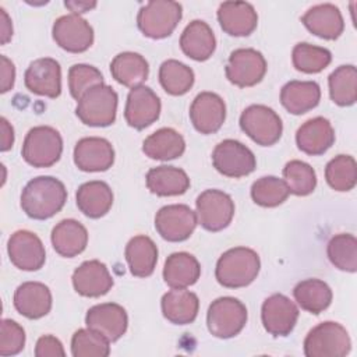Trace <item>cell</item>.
Returning <instances> with one entry per match:
<instances>
[{"instance_id": "cell-34", "label": "cell", "mask_w": 357, "mask_h": 357, "mask_svg": "<svg viewBox=\"0 0 357 357\" xmlns=\"http://www.w3.org/2000/svg\"><path fill=\"white\" fill-rule=\"evenodd\" d=\"M142 151L151 159L172 160L184 153L185 141L178 131L163 127L144 139Z\"/></svg>"}, {"instance_id": "cell-29", "label": "cell", "mask_w": 357, "mask_h": 357, "mask_svg": "<svg viewBox=\"0 0 357 357\" xmlns=\"http://www.w3.org/2000/svg\"><path fill=\"white\" fill-rule=\"evenodd\" d=\"M52 244L54 251L66 258L81 254L88 244V231L75 219H63L52 230Z\"/></svg>"}, {"instance_id": "cell-40", "label": "cell", "mask_w": 357, "mask_h": 357, "mask_svg": "<svg viewBox=\"0 0 357 357\" xmlns=\"http://www.w3.org/2000/svg\"><path fill=\"white\" fill-rule=\"evenodd\" d=\"M291 60L296 70L305 74H315L331 64L332 54L325 47L301 42L293 47Z\"/></svg>"}, {"instance_id": "cell-7", "label": "cell", "mask_w": 357, "mask_h": 357, "mask_svg": "<svg viewBox=\"0 0 357 357\" xmlns=\"http://www.w3.org/2000/svg\"><path fill=\"white\" fill-rule=\"evenodd\" d=\"M247 322L245 305L234 297H219L208 308V331L219 339L238 335Z\"/></svg>"}, {"instance_id": "cell-21", "label": "cell", "mask_w": 357, "mask_h": 357, "mask_svg": "<svg viewBox=\"0 0 357 357\" xmlns=\"http://www.w3.org/2000/svg\"><path fill=\"white\" fill-rule=\"evenodd\" d=\"M73 286L84 297H100L113 287V278L103 262L91 259L74 271Z\"/></svg>"}, {"instance_id": "cell-49", "label": "cell", "mask_w": 357, "mask_h": 357, "mask_svg": "<svg viewBox=\"0 0 357 357\" xmlns=\"http://www.w3.org/2000/svg\"><path fill=\"white\" fill-rule=\"evenodd\" d=\"M1 145L0 149L1 152H6L8 149H11L13 144H14V130L11 127V124L7 121L6 117H1Z\"/></svg>"}, {"instance_id": "cell-25", "label": "cell", "mask_w": 357, "mask_h": 357, "mask_svg": "<svg viewBox=\"0 0 357 357\" xmlns=\"http://www.w3.org/2000/svg\"><path fill=\"white\" fill-rule=\"evenodd\" d=\"M15 310L28 319H39L52 310V293L40 282H25L14 291Z\"/></svg>"}, {"instance_id": "cell-10", "label": "cell", "mask_w": 357, "mask_h": 357, "mask_svg": "<svg viewBox=\"0 0 357 357\" xmlns=\"http://www.w3.org/2000/svg\"><path fill=\"white\" fill-rule=\"evenodd\" d=\"M198 223L208 231H219L227 227L234 216L231 197L220 190H205L195 201Z\"/></svg>"}, {"instance_id": "cell-13", "label": "cell", "mask_w": 357, "mask_h": 357, "mask_svg": "<svg viewBox=\"0 0 357 357\" xmlns=\"http://www.w3.org/2000/svg\"><path fill=\"white\" fill-rule=\"evenodd\" d=\"M261 319L269 335L287 336L297 324L298 308L287 296L275 293L262 303Z\"/></svg>"}, {"instance_id": "cell-4", "label": "cell", "mask_w": 357, "mask_h": 357, "mask_svg": "<svg viewBox=\"0 0 357 357\" xmlns=\"http://www.w3.org/2000/svg\"><path fill=\"white\" fill-rule=\"evenodd\" d=\"M183 17V7L172 0H153L142 6L137 15L139 31L151 39H163L176 29Z\"/></svg>"}, {"instance_id": "cell-17", "label": "cell", "mask_w": 357, "mask_h": 357, "mask_svg": "<svg viewBox=\"0 0 357 357\" xmlns=\"http://www.w3.org/2000/svg\"><path fill=\"white\" fill-rule=\"evenodd\" d=\"M24 82L29 92L47 98H57L61 93V68L52 57L33 60L25 70Z\"/></svg>"}, {"instance_id": "cell-45", "label": "cell", "mask_w": 357, "mask_h": 357, "mask_svg": "<svg viewBox=\"0 0 357 357\" xmlns=\"http://www.w3.org/2000/svg\"><path fill=\"white\" fill-rule=\"evenodd\" d=\"M103 84L102 73L89 64H74L68 70V89L74 99H79L88 89Z\"/></svg>"}, {"instance_id": "cell-30", "label": "cell", "mask_w": 357, "mask_h": 357, "mask_svg": "<svg viewBox=\"0 0 357 357\" xmlns=\"http://www.w3.org/2000/svg\"><path fill=\"white\" fill-rule=\"evenodd\" d=\"M201 275L198 259L184 251L170 254L163 266V279L172 289H187L197 283Z\"/></svg>"}, {"instance_id": "cell-39", "label": "cell", "mask_w": 357, "mask_h": 357, "mask_svg": "<svg viewBox=\"0 0 357 357\" xmlns=\"http://www.w3.org/2000/svg\"><path fill=\"white\" fill-rule=\"evenodd\" d=\"M325 178L335 191H350L357 183V163L350 155H337L325 167Z\"/></svg>"}, {"instance_id": "cell-33", "label": "cell", "mask_w": 357, "mask_h": 357, "mask_svg": "<svg viewBox=\"0 0 357 357\" xmlns=\"http://www.w3.org/2000/svg\"><path fill=\"white\" fill-rule=\"evenodd\" d=\"M126 259L131 275L137 278L151 276L158 262V247L148 236H134L126 245Z\"/></svg>"}, {"instance_id": "cell-41", "label": "cell", "mask_w": 357, "mask_h": 357, "mask_svg": "<svg viewBox=\"0 0 357 357\" xmlns=\"http://www.w3.org/2000/svg\"><path fill=\"white\" fill-rule=\"evenodd\" d=\"M328 258L340 271L354 273L357 271V240L353 234L340 233L328 243Z\"/></svg>"}, {"instance_id": "cell-27", "label": "cell", "mask_w": 357, "mask_h": 357, "mask_svg": "<svg viewBox=\"0 0 357 357\" xmlns=\"http://www.w3.org/2000/svg\"><path fill=\"white\" fill-rule=\"evenodd\" d=\"M163 317L176 325H187L195 321L199 310V300L195 293L187 289H172L163 294L162 301Z\"/></svg>"}, {"instance_id": "cell-38", "label": "cell", "mask_w": 357, "mask_h": 357, "mask_svg": "<svg viewBox=\"0 0 357 357\" xmlns=\"http://www.w3.org/2000/svg\"><path fill=\"white\" fill-rule=\"evenodd\" d=\"M194 71L184 63L169 59L159 67V82L162 88L173 96L187 93L194 85Z\"/></svg>"}, {"instance_id": "cell-28", "label": "cell", "mask_w": 357, "mask_h": 357, "mask_svg": "<svg viewBox=\"0 0 357 357\" xmlns=\"http://www.w3.org/2000/svg\"><path fill=\"white\" fill-rule=\"evenodd\" d=\"M75 201L78 209L85 216L98 219L110 211L113 205V192L105 181L92 180L78 187Z\"/></svg>"}, {"instance_id": "cell-5", "label": "cell", "mask_w": 357, "mask_h": 357, "mask_svg": "<svg viewBox=\"0 0 357 357\" xmlns=\"http://www.w3.org/2000/svg\"><path fill=\"white\" fill-rule=\"evenodd\" d=\"M63 139L60 132L49 126H38L25 135L21 155L33 167H50L61 156Z\"/></svg>"}, {"instance_id": "cell-11", "label": "cell", "mask_w": 357, "mask_h": 357, "mask_svg": "<svg viewBox=\"0 0 357 357\" xmlns=\"http://www.w3.org/2000/svg\"><path fill=\"white\" fill-rule=\"evenodd\" d=\"M225 71L231 84L240 88L254 86L266 73V60L252 47H240L230 53Z\"/></svg>"}, {"instance_id": "cell-31", "label": "cell", "mask_w": 357, "mask_h": 357, "mask_svg": "<svg viewBox=\"0 0 357 357\" xmlns=\"http://www.w3.org/2000/svg\"><path fill=\"white\" fill-rule=\"evenodd\" d=\"M321 99V88L315 81H289L282 86L280 103L291 114H304Z\"/></svg>"}, {"instance_id": "cell-48", "label": "cell", "mask_w": 357, "mask_h": 357, "mask_svg": "<svg viewBox=\"0 0 357 357\" xmlns=\"http://www.w3.org/2000/svg\"><path fill=\"white\" fill-rule=\"evenodd\" d=\"M1 61V93L8 92L14 86L15 81V67L10 59L6 56H0Z\"/></svg>"}, {"instance_id": "cell-9", "label": "cell", "mask_w": 357, "mask_h": 357, "mask_svg": "<svg viewBox=\"0 0 357 357\" xmlns=\"http://www.w3.org/2000/svg\"><path fill=\"white\" fill-rule=\"evenodd\" d=\"M213 167L226 177H244L257 167L252 151L237 139H223L212 152Z\"/></svg>"}, {"instance_id": "cell-23", "label": "cell", "mask_w": 357, "mask_h": 357, "mask_svg": "<svg viewBox=\"0 0 357 357\" xmlns=\"http://www.w3.org/2000/svg\"><path fill=\"white\" fill-rule=\"evenodd\" d=\"M335 142V130L325 117H314L303 123L296 132V144L307 155L325 153Z\"/></svg>"}, {"instance_id": "cell-3", "label": "cell", "mask_w": 357, "mask_h": 357, "mask_svg": "<svg viewBox=\"0 0 357 357\" xmlns=\"http://www.w3.org/2000/svg\"><path fill=\"white\" fill-rule=\"evenodd\" d=\"M117 100V93L112 86L99 84L78 99L75 114L86 126L107 127L116 120Z\"/></svg>"}, {"instance_id": "cell-19", "label": "cell", "mask_w": 357, "mask_h": 357, "mask_svg": "<svg viewBox=\"0 0 357 357\" xmlns=\"http://www.w3.org/2000/svg\"><path fill=\"white\" fill-rule=\"evenodd\" d=\"M190 119L201 134H213L225 123L226 105L218 93L201 92L190 106Z\"/></svg>"}, {"instance_id": "cell-15", "label": "cell", "mask_w": 357, "mask_h": 357, "mask_svg": "<svg viewBox=\"0 0 357 357\" xmlns=\"http://www.w3.org/2000/svg\"><path fill=\"white\" fill-rule=\"evenodd\" d=\"M7 252L11 264L21 271H38L46 261L42 240L29 230L14 231L8 238Z\"/></svg>"}, {"instance_id": "cell-42", "label": "cell", "mask_w": 357, "mask_h": 357, "mask_svg": "<svg viewBox=\"0 0 357 357\" xmlns=\"http://www.w3.org/2000/svg\"><path fill=\"white\" fill-rule=\"evenodd\" d=\"M290 191L284 180L275 176H265L255 180L251 185V198L252 201L265 208H273L283 204Z\"/></svg>"}, {"instance_id": "cell-36", "label": "cell", "mask_w": 357, "mask_h": 357, "mask_svg": "<svg viewBox=\"0 0 357 357\" xmlns=\"http://www.w3.org/2000/svg\"><path fill=\"white\" fill-rule=\"evenodd\" d=\"M293 296L303 310L315 315L325 311L332 301L331 287L319 279L298 282L293 289Z\"/></svg>"}, {"instance_id": "cell-8", "label": "cell", "mask_w": 357, "mask_h": 357, "mask_svg": "<svg viewBox=\"0 0 357 357\" xmlns=\"http://www.w3.org/2000/svg\"><path fill=\"white\" fill-rule=\"evenodd\" d=\"M241 130L258 145L271 146L276 144L283 131L279 114L265 105H251L240 116Z\"/></svg>"}, {"instance_id": "cell-44", "label": "cell", "mask_w": 357, "mask_h": 357, "mask_svg": "<svg viewBox=\"0 0 357 357\" xmlns=\"http://www.w3.org/2000/svg\"><path fill=\"white\" fill-rule=\"evenodd\" d=\"M109 340L93 329H78L71 337L74 357H106L110 354Z\"/></svg>"}, {"instance_id": "cell-20", "label": "cell", "mask_w": 357, "mask_h": 357, "mask_svg": "<svg viewBox=\"0 0 357 357\" xmlns=\"http://www.w3.org/2000/svg\"><path fill=\"white\" fill-rule=\"evenodd\" d=\"M113 162L114 149L105 138L85 137L74 146V163L82 172H105Z\"/></svg>"}, {"instance_id": "cell-32", "label": "cell", "mask_w": 357, "mask_h": 357, "mask_svg": "<svg viewBox=\"0 0 357 357\" xmlns=\"http://www.w3.org/2000/svg\"><path fill=\"white\" fill-rule=\"evenodd\" d=\"M146 187L152 194L159 197L181 195L190 188L187 173L174 166H156L146 173Z\"/></svg>"}, {"instance_id": "cell-22", "label": "cell", "mask_w": 357, "mask_h": 357, "mask_svg": "<svg viewBox=\"0 0 357 357\" xmlns=\"http://www.w3.org/2000/svg\"><path fill=\"white\" fill-rule=\"evenodd\" d=\"M301 22L311 33L328 40L337 39L344 29L342 13L332 3L312 6L301 17Z\"/></svg>"}, {"instance_id": "cell-14", "label": "cell", "mask_w": 357, "mask_h": 357, "mask_svg": "<svg viewBox=\"0 0 357 357\" xmlns=\"http://www.w3.org/2000/svg\"><path fill=\"white\" fill-rule=\"evenodd\" d=\"M53 39L70 53H82L93 43V29L86 20L78 14H66L53 24Z\"/></svg>"}, {"instance_id": "cell-51", "label": "cell", "mask_w": 357, "mask_h": 357, "mask_svg": "<svg viewBox=\"0 0 357 357\" xmlns=\"http://www.w3.org/2000/svg\"><path fill=\"white\" fill-rule=\"evenodd\" d=\"M64 4L73 11V14H81L93 8L96 6V1H66Z\"/></svg>"}, {"instance_id": "cell-18", "label": "cell", "mask_w": 357, "mask_h": 357, "mask_svg": "<svg viewBox=\"0 0 357 357\" xmlns=\"http://www.w3.org/2000/svg\"><path fill=\"white\" fill-rule=\"evenodd\" d=\"M86 328L103 335L109 342L119 340L127 331L126 310L116 303H103L91 307L85 315Z\"/></svg>"}, {"instance_id": "cell-37", "label": "cell", "mask_w": 357, "mask_h": 357, "mask_svg": "<svg viewBox=\"0 0 357 357\" xmlns=\"http://www.w3.org/2000/svg\"><path fill=\"white\" fill-rule=\"evenodd\" d=\"M329 95L337 106H351L357 100V70L353 64L339 66L328 78Z\"/></svg>"}, {"instance_id": "cell-12", "label": "cell", "mask_w": 357, "mask_h": 357, "mask_svg": "<svg viewBox=\"0 0 357 357\" xmlns=\"http://www.w3.org/2000/svg\"><path fill=\"white\" fill-rule=\"evenodd\" d=\"M198 223L197 213L184 204L162 206L155 216V229L162 238L178 243L187 240Z\"/></svg>"}, {"instance_id": "cell-26", "label": "cell", "mask_w": 357, "mask_h": 357, "mask_svg": "<svg viewBox=\"0 0 357 357\" xmlns=\"http://www.w3.org/2000/svg\"><path fill=\"white\" fill-rule=\"evenodd\" d=\"M180 47L183 53L192 60H208L216 49L213 31L205 21L194 20L184 28L180 36Z\"/></svg>"}, {"instance_id": "cell-35", "label": "cell", "mask_w": 357, "mask_h": 357, "mask_svg": "<svg viewBox=\"0 0 357 357\" xmlns=\"http://www.w3.org/2000/svg\"><path fill=\"white\" fill-rule=\"evenodd\" d=\"M112 77L127 88H135L142 85L148 78L149 66L144 56L135 52H123L114 56L110 63Z\"/></svg>"}, {"instance_id": "cell-16", "label": "cell", "mask_w": 357, "mask_h": 357, "mask_svg": "<svg viewBox=\"0 0 357 357\" xmlns=\"http://www.w3.org/2000/svg\"><path fill=\"white\" fill-rule=\"evenodd\" d=\"M160 109L159 96L149 86L139 85L132 88L127 95L124 119L130 127L144 130L159 119Z\"/></svg>"}, {"instance_id": "cell-43", "label": "cell", "mask_w": 357, "mask_h": 357, "mask_svg": "<svg viewBox=\"0 0 357 357\" xmlns=\"http://www.w3.org/2000/svg\"><path fill=\"white\" fill-rule=\"evenodd\" d=\"M283 177L289 191L298 197L311 194L317 185L315 170L303 160L287 162L283 167Z\"/></svg>"}, {"instance_id": "cell-46", "label": "cell", "mask_w": 357, "mask_h": 357, "mask_svg": "<svg viewBox=\"0 0 357 357\" xmlns=\"http://www.w3.org/2000/svg\"><path fill=\"white\" fill-rule=\"evenodd\" d=\"M24 328L13 319H3L0 325V356H15L24 349Z\"/></svg>"}, {"instance_id": "cell-50", "label": "cell", "mask_w": 357, "mask_h": 357, "mask_svg": "<svg viewBox=\"0 0 357 357\" xmlns=\"http://www.w3.org/2000/svg\"><path fill=\"white\" fill-rule=\"evenodd\" d=\"M0 22H1V45H6L13 36V25L4 8H0Z\"/></svg>"}, {"instance_id": "cell-2", "label": "cell", "mask_w": 357, "mask_h": 357, "mask_svg": "<svg viewBox=\"0 0 357 357\" xmlns=\"http://www.w3.org/2000/svg\"><path fill=\"white\" fill-rule=\"evenodd\" d=\"M261 261L258 254L247 247H234L220 255L215 276L219 284L227 289L245 287L258 276Z\"/></svg>"}, {"instance_id": "cell-47", "label": "cell", "mask_w": 357, "mask_h": 357, "mask_svg": "<svg viewBox=\"0 0 357 357\" xmlns=\"http://www.w3.org/2000/svg\"><path fill=\"white\" fill-rule=\"evenodd\" d=\"M36 357H64L66 351L61 342L53 335L40 336L35 346Z\"/></svg>"}, {"instance_id": "cell-6", "label": "cell", "mask_w": 357, "mask_h": 357, "mask_svg": "<svg viewBox=\"0 0 357 357\" xmlns=\"http://www.w3.org/2000/svg\"><path fill=\"white\" fill-rule=\"evenodd\" d=\"M350 349L351 340L346 328L332 321L318 324L304 339L307 357H343Z\"/></svg>"}, {"instance_id": "cell-1", "label": "cell", "mask_w": 357, "mask_h": 357, "mask_svg": "<svg viewBox=\"0 0 357 357\" xmlns=\"http://www.w3.org/2000/svg\"><path fill=\"white\" fill-rule=\"evenodd\" d=\"M67 201L64 184L52 176H39L26 183L21 192V208L26 216L45 220L61 211Z\"/></svg>"}, {"instance_id": "cell-24", "label": "cell", "mask_w": 357, "mask_h": 357, "mask_svg": "<svg viewBox=\"0 0 357 357\" xmlns=\"http://www.w3.org/2000/svg\"><path fill=\"white\" fill-rule=\"evenodd\" d=\"M220 28L231 36H247L257 28L258 14L247 1H223L218 8Z\"/></svg>"}]
</instances>
